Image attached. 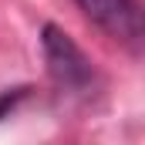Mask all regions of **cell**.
<instances>
[{"mask_svg": "<svg viewBox=\"0 0 145 145\" xmlns=\"http://www.w3.org/2000/svg\"><path fill=\"white\" fill-rule=\"evenodd\" d=\"M74 3L108 37L128 44V47H138V40H142V7H138V0H74Z\"/></svg>", "mask_w": 145, "mask_h": 145, "instance_id": "7a4b0ae2", "label": "cell"}, {"mask_svg": "<svg viewBox=\"0 0 145 145\" xmlns=\"http://www.w3.org/2000/svg\"><path fill=\"white\" fill-rule=\"evenodd\" d=\"M40 47H44V61H47V74L57 88L81 95L95 84V68L91 61L84 57V51L71 40V34H64L61 27L47 24L44 37H40Z\"/></svg>", "mask_w": 145, "mask_h": 145, "instance_id": "6da1fadb", "label": "cell"}]
</instances>
